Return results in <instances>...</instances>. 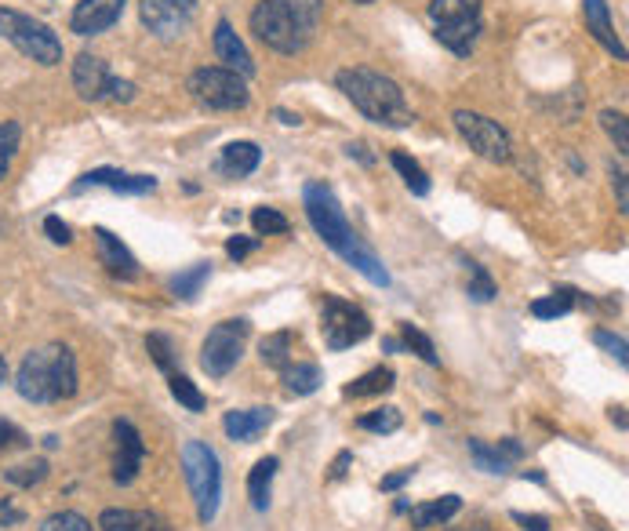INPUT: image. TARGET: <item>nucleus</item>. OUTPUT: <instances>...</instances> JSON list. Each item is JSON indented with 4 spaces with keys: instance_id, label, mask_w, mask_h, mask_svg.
Here are the masks:
<instances>
[{
    "instance_id": "7c9ffc66",
    "label": "nucleus",
    "mask_w": 629,
    "mask_h": 531,
    "mask_svg": "<svg viewBox=\"0 0 629 531\" xmlns=\"http://www.w3.org/2000/svg\"><path fill=\"white\" fill-rule=\"evenodd\" d=\"M19 139H22V128L15 121H4L0 124V182L8 179V168L15 161V153H19Z\"/></svg>"
},
{
    "instance_id": "f704fd0d",
    "label": "nucleus",
    "mask_w": 629,
    "mask_h": 531,
    "mask_svg": "<svg viewBox=\"0 0 629 531\" xmlns=\"http://www.w3.org/2000/svg\"><path fill=\"white\" fill-rule=\"evenodd\" d=\"M168 386H171V397L186 411H204V393L197 390V382H190L186 375H171Z\"/></svg>"
},
{
    "instance_id": "6e6d98bb",
    "label": "nucleus",
    "mask_w": 629,
    "mask_h": 531,
    "mask_svg": "<svg viewBox=\"0 0 629 531\" xmlns=\"http://www.w3.org/2000/svg\"><path fill=\"white\" fill-rule=\"evenodd\" d=\"M277 117H280V124H302V121H299V113H288V110H277Z\"/></svg>"
},
{
    "instance_id": "c756f323",
    "label": "nucleus",
    "mask_w": 629,
    "mask_h": 531,
    "mask_svg": "<svg viewBox=\"0 0 629 531\" xmlns=\"http://www.w3.org/2000/svg\"><path fill=\"white\" fill-rule=\"evenodd\" d=\"M211 277V262H197L193 270H186V273H179L175 281H171V291L179 295V299H197L200 295V288H204V281Z\"/></svg>"
},
{
    "instance_id": "b1692460",
    "label": "nucleus",
    "mask_w": 629,
    "mask_h": 531,
    "mask_svg": "<svg viewBox=\"0 0 629 531\" xmlns=\"http://www.w3.org/2000/svg\"><path fill=\"white\" fill-rule=\"evenodd\" d=\"M459 510H462L459 495H440V499L426 502V506H415L411 510V524L415 528H437V524H448Z\"/></svg>"
},
{
    "instance_id": "3c124183",
    "label": "nucleus",
    "mask_w": 629,
    "mask_h": 531,
    "mask_svg": "<svg viewBox=\"0 0 629 531\" xmlns=\"http://www.w3.org/2000/svg\"><path fill=\"white\" fill-rule=\"evenodd\" d=\"M11 444H22V430L0 419V448H11Z\"/></svg>"
},
{
    "instance_id": "f257e3e1",
    "label": "nucleus",
    "mask_w": 629,
    "mask_h": 531,
    "mask_svg": "<svg viewBox=\"0 0 629 531\" xmlns=\"http://www.w3.org/2000/svg\"><path fill=\"white\" fill-rule=\"evenodd\" d=\"M302 204H306V219H310L320 241L328 244L342 262H350L364 281H371L375 288H390V270L382 266L379 255L360 241V233L346 222L339 197H335V190H331L328 182H306Z\"/></svg>"
},
{
    "instance_id": "a18cd8bd",
    "label": "nucleus",
    "mask_w": 629,
    "mask_h": 531,
    "mask_svg": "<svg viewBox=\"0 0 629 531\" xmlns=\"http://www.w3.org/2000/svg\"><path fill=\"white\" fill-rule=\"evenodd\" d=\"M513 521H517L524 531H550V517H542V513H520V510H513Z\"/></svg>"
},
{
    "instance_id": "4c0bfd02",
    "label": "nucleus",
    "mask_w": 629,
    "mask_h": 531,
    "mask_svg": "<svg viewBox=\"0 0 629 531\" xmlns=\"http://www.w3.org/2000/svg\"><path fill=\"white\" fill-rule=\"evenodd\" d=\"M40 531H95V528H91V521L84 517V513L59 510V513H51L48 521L40 524Z\"/></svg>"
},
{
    "instance_id": "aec40b11",
    "label": "nucleus",
    "mask_w": 629,
    "mask_h": 531,
    "mask_svg": "<svg viewBox=\"0 0 629 531\" xmlns=\"http://www.w3.org/2000/svg\"><path fill=\"white\" fill-rule=\"evenodd\" d=\"M102 531H171V524L153 510H102Z\"/></svg>"
},
{
    "instance_id": "cd10ccee",
    "label": "nucleus",
    "mask_w": 629,
    "mask_h": 531,
    "mask_svg": "<svg viewBox=\"0 0 629 531\" xmlns=\"http://www.w3.org/2000/svg\"><path fill=\"white\" fill-rule=\"evenodd\" d=\"M575 299H571V291H553L546 299H535L531 302V317H539V321H557V317H568Z\"/></svg>"
},
{
    "instance_id": "9d476101",
    "label": "nucleus",
    "mask_w": 629,
    "mask_h": 531,
    "mask_svg": "<svg viewBox=\"0 0 629 531\" xmlns=\"http://www.w3.org/2000/svg\"><path fill=\"white\" fill-rule=\"evenodd\" d=\"M320 335H324L328 350H350V346H357L371 335V321L360 306L339 299V295H328L324 306H320Z\"/></svg>"
},
{
    "instance_id": "58836bf2",
    "label": "nucleus",
    "mask_w": 629,
    "mask_h": 531,
    "mask_svg": "<svg viewBox=\"0 0 629 531\" xmlns=\"http://www.w3.org/2000/svg\"><path fill=\"white\" fill-rule=\"evenodd\" d=\"M600 124H604V131H608L611 139H615V150L626 153L629 150V124H626V117H622L619 110H600Z\"/></svg>"
},
{
    "instance_id": "dca6fc26",
    "label": "nucleus",
    "mask_w": 629,
    "mask_h": 531,
    "mask_svg": "<svg viewBox=\"0 0 629 531\" xmlns=\"http://www.w3.org/2000/svg\"><path fill=\"white\" fill-rule=\"evenodd\" d=\"M273 419H277V411H273V408H244V411H230V415L222 419V430H226V437H230V441L251 444V441H259L262 433L270 430Z\"/></svg>"
},
{
    "instance_id": "bf43d9fd",
    "label": "nucleus",
    "mask_w": 629,
    "mask_h": 531,
    "mask_svg": "<svg viewBox=\"0 0 629 531\" xmlns=\"http://www.w3.org/2000/svg\"><path fill=\"white\" fill-rule=\"evenodd\" d=\"M357 4H375V0H357Z\"/></svg>"
},
{
    "instance_id": "a19ab883",
    "label": "nucleus",
    "mask_w": 629,
    "mask_h": 531,
    "mask_svg": "<svg viewBox=\"0 0 629 531\" xmlns=\"http://www.w3.org/2000/svg\"><path fill=\"white\" fill-rule=\"evenodd\" d=\"M593 342H597L600 350H608L611 357L622 364V368L629 364V350H626V339H622V335H611V331L597 328V331H593Z\"/></svg>"
},
{
    "instance_id": "a878e982",
    "label": "nucleus",
    "mask_w": 629,
    "mask_h": 531,
    "mask_svg": "<svg viewBox=\"0 0 629 531\" xmlns=\"http://www.w3.org/2000/svg\"><path fill=\"white\" fill-rule=\"evenodd\" d=\"M291 350H295V335L291 331H273V335H266V339L259 342V357L266 368H284V364H291Z\"/></svg>"
},
{
    "instance_id": "72a5a7b5",
    "label": "nucleus",
    "mask_w": 629,
    "mask_h": 531,
    "mask_svg": "<svg viewBox=\"0 0 629 531\" xmlns=\"http://www.w3.org/2000/svg\"><path fill=\"white\" fill-rule=\"evenodd\" d=\"M470 455H473V462H477V470H484V473H506L510 470V462L502 459L499 451L495 448H488L484 441H477V437H470Z\"/></svg>"
},
{
    "instance_id": "1a4fd4ad",
    "label": "nucleus",
    "mask_w": 629,
    "mask_h": 531,
    "mask_svg": "<svg viewBox=\"0 0 629 531\" xmlns=\"http://www.w3.org/2000/svg\"><path fill=\"white\" fill-rule=\"evenodd\" d=\"M251 324L244 317H233V321H219L208 331V339L200 346V368L208 371L211 379H226L237 361L244 357V342H248Z\"/></svg>"
},
{
    "instance_id": "4be33fe9",
    "label": "nucleus",
    "mask_w": 629,
    "mask_h": 531,
    "mask_svg": "<svg viewBox=\"0 0 629 531\" xmlns=\"http://www.w3.org/2000/svg\"><path fill=\"white\" fill-rule=\"evenodd\" d=\"M277 455H266V459L255 462V470L248 473V499L251 510L266 513L270 510V495H273V477H277Z\"/></svg>"
},
{
    "instance_id": "13d9d810",
    "label": "nucleus",
    "mask_w": 629,
    "mask_h": 531,
    "mask_svg": "<svg viewBox=\"0 0 629 531\" xmlns=\"http://www.w3.org/2000/svg\"><path fill=\"white\" fill-rule=\"evenodd\" d=\"M462 531H491L488 524H473V528H462Z\"/></svg>"
},
{
    "instance_id": "39448f33",
    "label": "nucleus",
    "mask_w": 629,
    "mask_h": 531,
    "mask_svg": "<svg viewBox=\"0 0 629 531\" xmlns=\"http://www.w3.org/2000/svg\"><path fill=\"white\" fill-rule=\"evenodd\" d=\"M182 473H186L190 495L197 502L200 524H211L219 517L222 506V462L215 455V448L204 441H186V448H182Z\"/></svg>"
},
{
    "instance_id": "393cba45",
    "label": "nucleus",
    "mask_w": 629,
    "mask_h": 531,
    "mask_svg": "<svg viewBox=\"0 0 629 531\" xmlns=\"http://www.w3.org/2000/svg\"><path fill=\"white\" fill-rule=\"evenodd\" d=\"M393 382H397V371L393 368H371V371H364L360 379H353L346 390H342V397H382V393H390L393 390Z\"/></svg>"
},
{
    "instance_id": "09e8293b",
    "label": "nucleus",
    "mask_w": 629,
    "mask_h": 531,
    "mask_svg": "<svg viewBox=\"0 0 629 531\" xmlns=\"http://www.w3.org/2000/svg\"><path fill=\"white\" fill-rule=\"evenodd\" d=\"M415 477V466H408V470H397V473H390V477H382V484L379 488L382 491H397V488H404V484Z\"/></svg>"
},
{
    "instance_id": "37998d69",
    "label": "nucleus",
    "mask_w": 629,
    "mask_h": 531,
    "mask_svg": "<svg viewBox=\"0 0 629 531\" xmlns=\"http://www.w3.org/2000/svg\"><path fill=\"white\" fill-rule=\"evenodd\" d=\"M255 248H259V237H240V233H237V237H230V241H226V255H230V259H237V262L248 259Z\"/></svg>"
},
{
    "instance_id": "2eb2a0df",
    "label": "nucleus",
    "mask_w": 629,
    "mask_h": 531,
    "mask_svg": "<svg viewBox=\"0 0 629 531\" xmlns=\"http://www.w3.org/2000/svg\"><path fill=\"white\" fill-rule=\"evenodd\" d=\"M95 248H99V262L106 266V273H113V277H120V281H135L139 277V262H135V255L128 251V244L120 241V237H113L110 230H95Z\"/></svg>"
},
{
    "instance_id": "bb28decb",
    "label": "nucleus",
    "mask_w": 629,
    "mask_h": 531,
    "mask_svg": "<svg viewBox=\"0 0 629 531\" xmlns=\"http://www.w3.org/2000/svg\"><path fill=\"white\" fill-rule=\"evenodd\" d=\"M390 164L400 171V179H404V186H408V190L415 193V197H426V193H430V175L422 171V164L415 161V157H408V153H400V150H397V153L390 157Z\"/></svg>"
},
{
    "instance_id": "4d7b16f0",
    "label": "nucleus",
    "mask_w": 629,
    "mask_h": 531,
    "mask_svg": "<svg viewBox=\"0 0 629 531\" xmlns=\"http://www.w3.org/2000/svg\"><path fill=\"white\" fill-rule=\"evenodd\" d=\"M8 379V361H4V357H0V382Z\"/></svg>"
},
{
    "instance_id": "2f4dec72",
    "label": "nucleus",
    "mask_w": 629,
    "mask_h": 531,
    "mask_svg": "<svg viewBox=\"0 0 629 531\" xmlns=\"http://www.w3.org/2000/svg\"><path fill=\"white\" fill-rule=\"evenodd\" d=\"M400 339H404L400 346H408L411 353H419L426 364H440V357H437V350H433L430 335H422L415 324H400Z\"/></svg>"
},
{
    "instance_id": "423d86ee",
    "label": "nucleus",
    "mask_w": 629,
    "mask_h": 531,
    "mask_svg": "<svg viewBox=\"0 0 629 531\" xmlns=\"http://www.w3.org/2000/svg\"><path fill=\"white\" fill-rule=\"evenodd\" d=\"M433 37L455 55H470L480 37V0H430Z\"/></svg>"
},
{
    "instance_id": "e433bc0d",
    "label": "nucleus",
    "mask_w": 629,
    "mask_h": 531,
    "mask_svg": "<svg viewBox=\"0 0 629 531\" xmlns=\"http://www.w3.org/2000/svg\"><path fill=\"white\" fill-rule=\"evenodd\" d=\"M466 270H470V299L473 302H491L495 295H499L495 281H491L488 270H484L480 262H466Z\"/></svg>"
},
{
    "instance_id": "ddd939ff",
    "label": "nucleus",
    "mask_w": 629,
    "mask_h": 531,
    "mask_svg": "<svg viewBox=\"0 0 629 531\" xmlns=\"http://www.w3.org/2000/svg\"><path fill=\"white\" fill-rule=\"evenodd\" d=\"M113 441H117V451H113V481L135 484V477L142 470V459H146L142 433L135 430V422L117 419L113 422Z\"/></svg>"
},
{
    "instance_id": "f8f14e48",
    "label": "nucleus",
    "mask_w": 629,
    "mask_h": 531,
    "mask_svg": "<svg viewBox=\"0 0 629 531\" xmlns=\"http://www.w3.org/2000/svg\"><path fill=\"white\" fill-rule=\"evenodd\" d=\"M142 26L157 33L160 41H175L182 33H190L197 19V0H139Z\"/></svg>"
},
{
    "instance_id": "49530a36",
    "label": "nucleus",
    "mask_w": 629,
    "mask_h": 531,
    "mask_svg": "<svg viewBox=\"0 0 629 531\" xmlns=\"http://www.w3.org/2000/svg\"><path fill=\"white\" fill-rule=\"evenodd\" d=\"M106 95H110L113 102H131V99H135V84L110 77V84H106Z\"/></svg>"
},
{
    "instance_id": "0eeeda50",
    "label": "nucleus",
    "mask_w": 629,
    "mask_h": 531,
    "mask_svg": "<svg viewBox=\"0 0 629 531\" xmlns=\"http://www.w3.org/2000/svg\"><path fill=\"white\" fill-rule=\"evenodd\" d=\"M0 37L40 66H59L62 62V41L51 26H44L33 15H22L15 8H0Z\"/></svg>"
},
{
    "instance_id": "4468645a",
    "label": "nucleus",
    "mask_w": 629,
    "mask_h": 531,
    "mask_svg": "<svg viewBox=\"0 0 629 531\" xmlns=\"http://www.w3.org/2000/svg\"><path fill=\"white\" fill-rule=\"evenodd\" d=\"M124 15V0H80L70 15V30L77 37H95L117 26Z\"/></svg>"
},
{
    "instance_id": "6e6552de",
    "label": "nucleus",
    "mask_w": 629,
    "mask_h": 531,
    "mask_svg": "<svg viewBox=\"0 0 629 531\" xmlns=\"http://www.w3.org/2000/svg\"><path fill=\"white\" fill-rule=\"evenodd\" d=\"M190 88L193 102L204 106V110H215V113H230V110H244L251 102V91L244 84V77L226 66H204V70L190 73Z\"/></svg>"
},
{
    "instance_id": "c9c22d12",
    "label": "nucleus",
    "mask_w": 629,
    "mask_h": 531,
    "mask_svg": "<svg viewBox=\"0 0 629 531\" xmlns=\"http://www.w3.org/2000/svg\"><path fill=\"white\" fill-rule=\"evenodd\" d=\"M251 226H255L259 237H280V233H288V219H284L277 208H255L251 211Z\"/></svg>"
},
{
    "instance_id": "6ab92c4d",
    "label": "nucleus",
    "mask_w": 629,
    "mask_h": 531,
    "mask_svg": "<svg viewBox=\"0 0 629 531\" xmlns=\"http://www.w3.org/2000/svg\"><path fill=\"white\" fill-rule=\"evenodd\" d=\"M582 15H586V30H590L593 37L615 55V59H626V44H622L619 33H615L608 0H582Z\"/></svg>"
},
{
    "instance_id": "864d4df0",
    "label": "nucleus",
    "mask_w": 629,
    "mask_h": 531,
    "mask_svg": "<svg viewBox=\"0 0 629 531\" xmlns=\"http://www.w3.org/2000/svg\"><path fill=\"white\" fill-rule=\"evenodd\" d=\"M350 462H353V455H350V451H342L339 459L331 462V481H342V477L350 473Z\"/></svg>"
},
{
    "instance_id": "f3484780",
    "label": "nucleus",
    "mask_w": 629,
    "mask_h": 531,
    "mask_svg": "<svg viewBox=\"0 0 629 531\" xmlns=\"http://www.w3.org/2000/svg\"><path fill=\"white\" fill-rule=\"evenodd\" d=\"M215 55H219V62L226 66V70L240 73L244 81H248L251 73H255V59H251V51L244 48V41H240L237 30H233L226 19L215 26Z\"/></svg>"
},
{
    "instance_id": "de8ad7c7",
    "label": "nucleus",
    "mask_w": 629,
    "mask_h": 531,
    "mask_svg": "<svg viewBox=\"0 0 629 531\" xmlns=\"http://www.w3.org/2000/svg\"><path fill=\"white\" fill-rule=\"evenodd\" d=\"M611 186H615V193H619V211L629 208V197H626V168H615L611 164Z\"/></svg>"
},
{
    "instance_id": "9b49d317",
    "label": "nucleus",
    "mask_w": 629,
    "mask_h": 531,
    "mask_svg": "<svg viewBox=\"0 0 629 531\" xmlns=\"http://www.w3.org/2000/svg\"><path fill=\"white\" fill-rule=\"evenodd\" d=\"M451 121H455L459 135L470 142V150L477 153V157H484V161H491V164H506L513 157V142L499 121L480 117V113H473V110H455L451 113Z\"/></svg>"
},
{
    "instance_id": "c85d7f7f",
    "label": "nucleus",
    "mask_w": 629,
    "mask_h": 531,
    "mask_svg": "<svg viewBox=\"0 0 629 531\" xmlns=\"http://www.w3.org/2000/svg\"><path fill=\"white\" fill-rule=\"evenodd\" d=\"M400 422H404L400 408L386 404V408H375V411H368V415H360L357 426H360V430H368V433H397Z\"/></svg>"
},
{
    "instance_id": "603ef678",
    "label": "nucleus",
    "mask_w": 629,
    "mask_h": 531,
    "mask_svg": "<svg viewBox=\"0 0 629 531\" xmlns=\"http://www.w3.org/2000/svg\"><path fill=\"white\" fill-rule=\"evenodd\" d=\"M495 451H499V455H502L506 462H513V459H520V455H524V448H520V444L513 441V437H506V441L495 444Z\"/></svg>"
},
{
    "instance_id": "79ce46f5",
    "label": "nucleus",
    "mask_w": 629,
    "mask_h": 531,
    "mask_svg": "<svg viewBox=\"0 0 629 531\" xmlns=\"http://www.w3.org/2000/svg\"><path fill=\"white\" fill-rule=\"evenodd\" d=\"M110 190L113 193H153L157 190V179H153V175H120V179H113Z\"/></svg>"
},
{
    "instance_id": "c03bdc74",
    "label": "nucleus",
    "mask_w": 629,
    "mask_h": 531,
    "mask_svg": "<svg viewBox=\"0 0 629 531\" xmlns=\"http://www.w3.org/2000/svg\"><path fill=\"white\" fill-rule=\"evenodd\" d=\"M44 233H48L55 244H70L73 241V230L59 219V215H48V219H44Z\"/></svg>"
},
{
    "instance_id": "8fccbe9b",
    "label": "nucleus",
    "mask_w": 629,
    "mask_h": 531,
    "mask_svg": "<svg viewBox=\"0 0 629 531\" xmlns=\"http://www.w3.org/2000/svg\"><path fill=\"white\" fill-rule=\"evenodd\" d=\"M26 521V513L19 506H11V502H0V528H15V524Z\"/></svg>"
},
{
    "instance_id": "ea45409f",
    "label": "nucleus",
    "mask_w": 629,
    "mask_h": 531,
    "mask_svg": "<svg viewBox=\"0 0 629 531\" xmlns=\"http://www.w3.org/2000/svg\"><path fill=\"white\" fill-rule=\"evenodd\" d=\"M146 350L153 353V361H157V368H164V371H171V364H175V342L168 339V335H150L146 339Z\"/></svg>"
},
{
    "instance_id": "7ed1b4c3",
    "label": "nucleus",
    "mask_w": 629,
    "mask_h": 531,
    "mask_svg": "<svg viewBox=\"0 0 629 531\" xmlns=\"http://www.w3.org/2000/svg\"><path fill=\"white\" fill-rule=\"evenodd\" d=\"M15 390H19L22 401L33 404L70 401L77 393V357H73V350L62 346V342H48V346L30 350L19 364Z\"/></svg>"
},
{
    "instance_id": "412c9836",
    "label": "nucleus",
    "mask_w": 629,
    "mask_h": 531,
    "mask_svg": "<svg viewBox=\"0 0 629 531\" xmlns=\"http://www.w3.org/2000/svg\"><path fill=\"white\" fill-rule=\"evenodd\" d=\"M259 161H262V150L255 142H230V146L222 150L215 168H219L222 175H230V179H244V175H251V171L259 168Z\"/></svg>"
},
{
    "instance_id": "473e14b6",
    "label": "nucleus",
    "mask_w": 629,
    "mask_h": 531,
    "mask_svg": "<svg viewBox=\"0 0 629 531\" xmlns=\"http://www.w3.org/2000/svg\"><path fill=\"white\" fill-rule=\"evenodd\" d=\"M48 477V462L37 459V462H26V466H11V470H4V481L15 484V488H33V484H40Z\"/></svg>"
},
{
    "instance_id": "5701e85b",
    "label": "nucleus",
    "mask_w": 629,
    "mask_h": 531,
    "mask_svg": "<svg viewBox=\"0 0 629 531\" xmlns=\"http://www.w3.org/2000/svg\"><path fill=\"white\" fill-rule=\"evenodd\" d=\"M280 382H284V390L295 393V397H310V393L320 390V382H324V371L317 364H306V361H291L280 368Z\"/></svg>"
},
{
    "instance_id": "20e7f679",
    "label": "nucleus",
    "mask_w": 629,
    "mask_h": 531,
    "mask_svg": "<svg viewBox=\"0 0 629 531\" xmlns=\"http://www.w3.org/2000/svg\"><path fill=\"white\" fill-rule=\"evenodd\" d=\"M335 84L368 121L382 124V128H411V121H415L400 84L393 77H386V73L353 66V70H342L335 77Z\"/></svg>"
},
{
    "instance_id": "a211bd4d",
    "label": "nucleus",
    "mask_w": 629,
    "mask_h": 531,
    "mask_svg": "<svg viewBox=\"0 0 629 531\" xmlns=\"http://www.w3.org/2000/svg\"><path fill=\"white\" fill-rule=\"evenodd\" d=\"M106 84H110V73H106V62L99 55H77L73 62V88L84 102L106 99Z\"/></svg>"
},
{
    "instance_id": "5fc2aeb1",
    "label": "nucleus",
    "mask_w": 629,
    "mask_h": 531,
    "mask_svg": "<svg viewBox=\"0 0 629 531\" xmlns=\"http://www.w3.org/2000/svg\"><path fill=\"white\" fill-rule=\"evenodd\" d=\"M346 153H350V157H357V161H364V164H375V157L368 153V142H350V146H346Z\"/></svg>"
},
{
    "instance_id": "f03ea898",
    "label": "nucleus",
    "mask_w": 629,
    "mask_h": 531,
    "mask_svg": "<svg viewBox=\"0 0 629 531\" xmlns=\"http://www.w3.org/2000/svg\"><path fill=\"white\" fill-rule=\"evenodd\" d=\"M324 0H262L251 11V33L280 55H299L317 37Z\"/></svg>"
}]
</instances>
